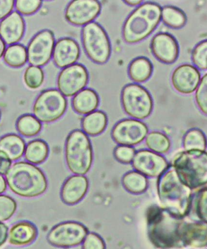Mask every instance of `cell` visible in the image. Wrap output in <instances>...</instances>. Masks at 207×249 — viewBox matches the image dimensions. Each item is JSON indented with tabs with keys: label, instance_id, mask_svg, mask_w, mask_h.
<instances>
[{
	"label": "cell",
	"instance_id": "f35d334b",
	"mask_svg": "<svg viewBox=\"0 0 207 249\" xmlns=\"http://www.w3.org/2000/svg\"><path fill=\"white\" fill-rule=\"evenodd\" d=\"M196 211L199 218L207 223V187L198 193L196 201Z\"/></svg>",
	"mask_w": 207,
	"mask_h": 249
},
{
	"label": "cell",
	"instance_id": "ffe728a7",
	"mask_svg": "<svg viewBox=\"0 0 207 249\" xmlns=\"http://www.w3.org/2000/svg\"><path fill=\"white\" fill-rule=\"evenodd\" d=\"M25 31V23L18 12H12L0 23V37L7 45H15L21 40Z\"/></svg>",
	"mask_w": 207,
	"mask_h": 249
},
{
	"label": "cell",
	"instance_id": "e575fe53",
	"mask_svg": "<svg viewBox=\"0 0 207 249\" xmlns=\"http://www.w3.org/2000/svg\"><path fill=\"white\" fill-rule=\"evenodd\" d=\"M15 200L7 195H0V222L9 220L16 211Z\"/></svg>",
	"mask_w": 207,
	"mask_h": 249
},
{
	"label": "cell",
	"instance_id": "603a6c76",
	"mask_svg": "<svg viewBox=\"0 0 207 249\" xmlns=\"http://www.w3.org/2000/svg\"><path fill=\"white\" fill-rule=\"evenodd\" d=\"M99 98L98 94L94 90L84 89L75 95L72 100L73 108L78 114L81 115L93 113L98 108Z\"/></svg>",
	"mask_w": 207,
	"mask_h": 249
},
{
	"label": "cell",
	"instance_id": "83f0119b",
	"mask_svg": "<svg viewBox=\"0 0 207 249\" xmlns=\"http://www.w3.org/2000/svg\"><path fill=\"white\" fill-rule=\"evenodd\" d=\"M124 189L131 194H143L147 190L148 181L147 177L136 171L126 173L122 179Z\"/></svg>",
	"mask_w": 207,
	"mask_h": 249
},
{
	"label": "cell",
	"instance_id": "d6986e66",
	"mask_svg": "<svg viewBox=\"0 0 207 249\" xmlns=\"http://www.w3.org/2000/svg\"><path fill=\"white\" fill-rule=\"evenodd\" d=\"M80 57V48L74 39L63 38L56 43L53 53L55 64L60 68L75 65Z\"/></svg>",
	"mask_w": 207,
	"mask_h": 249
},
{
	"label": "cell",
	"instance_id": "7dc6e473",
	"mask_svg": "<svg viewBox=\"0 0 207 249\" xmlns=\"http://www.w3.org/2000/svg\"><path fill=\"white\" fill-rule=\"evenodd\" d=\"M5 49H6V45L4 41L2 40V38L0 37V58L2 57V56L4 55L5 53Z\"/></svg>",
	"mask_w": 207,
	"mask_h": 249
},
{
	"label": "cell",
	"instance_id": "277c9868",
	"mask_svg": "<svg viewBox=\"0 0 207 249\" xmlns=\"http://www.w3.org/2000/svg\"><path fill=\"white\" fill-rule=\"evenodd\" d=\"M161 7L157 3L145 2L141 4L124 24V40L129 44L144 40L157 28L161 19Z\"/></svg>",
	"mask_w": 207,
	"mask_h": 249
},
{
	"label": "cell",
	"instance_id": "9c48e42d",
	"mask_svg": "<svg viewBox=\"0 0 207 249\" xmlns=\"http://www.w3.org/2000/svg\"><path fill=\"white\" fill-rule=\"evenodd\" d=\"M67 108V101L59 90H46L36 100L33 114L41 123H51L64 115Z\"/></svg>",
	"mask_w": 207,
	"mask_h": 249
},
{
	"label": "cell",
	"instance_id": "d6a6232c",
	"mask_svg": "<svg viewBox=\"0 0 207 249\" xmlns=\"http://www.w3.org/2000/svg\"><path fill=\"white\" fill-rule=\"evenodd\" d=\"M184 145L187 151H204L207 146L205 134L200 129H191L184 137Z\"/></svg>",
	"mask_w": 207,
	"mask_h": 249
},
{
	"label": "cell",
	"instance_id": "4316f807",
	"mask_svg": "<svg viewBox=\"0 0 207 249\" xmlns=\"http://www.w3.org/2000/svg\"><path fill=\"white\" fill-rule=\"evenodd\" d=\"M49 148L48 143L40 139H35L26 146L24 157L32 164L38 165L47 160Z\"/></svg>",
	"mask_w": 207,
	"mask_h": 249
},
{
	"label": "cell",
	"instance_id": "bcb514c9",
	"mask_svg": "<svg viewBox=\"0 0 207 249\" xmlns=\"http://www.w3.org/2000/svg\"><path fill=\"white\" fill-rule=\"evenodd\" d=\"M127 4L130 6H140L143 3V1L141 0H135V1H124Z\"/></svg>",
	"mask_w": 207,
	"mask_h": 249
},
{
	"label": "cell",
	"instance_id": "8992f818",
	"mask_svg": "<svg viewBox=\"0 0 207 249\" xmlns=\"http://www.w3.org/2000/svg\"><path fill=\"white\" fill-rule=\"evenodd\" d=\"M65 157L68 168L75 175H84L91 170L93 148L84 131L76 129L69 134L65 142Z\"/></svg>",
	"mask_w": 207,
	"mask_h": 249
},
{
	"label": "cell",
	"instance_id": "ba28073f",
	"mask_svg": "<svg viewBox=\"0 0 207 249\" xmlns=\"http://www.w3.org/2000/svg\"><path fill=\"white\" fill-rule=\"evenodd\" d=\"M124 110L136 120H143L152 114L153 101L147 89L138 84H129L122 91Z\"/></svg>",
	"mask_w": 207,
	"mask_h": 249
},
{
	"label": "cell",
	"instance_id": "30bf717a",
	"mask_svg": "<svg viewBox=\"0 0 207 249\" xmlns=\"http://www.w3.org/2000/svg\"><path fill=\"white\" fill-rule=\"evenodd\" d=\"M89 233L88 229L81 223L67 221L57 224L48 235V242L55 247L70 248L81 245Z\"/></svg>",
	"mask_w": 207,
	"mask_h": 249
},
{
	"label": "cell",
	"instance_id": "1f68e13d",
	"mask_svg": "<svg viewBox=\"0 0 207 249\" xmlns=\"http://www.w3.org/2000/svg\"><path fill=\"white\" fill-rule=\"evenodd\" d=\"M145 142L150 151L158 154L167 153L170 147V142L168 137L158 131H152L148 134Z\"/></svg>",
	"mask_w": 207,
	"mask_h": 249
},
{
	"label": "cell",
	"instance_id": "b9f144b4",
	"mask_svg": "<svg viewBox=\"0 0 207 249\" xmlns=\"http://www.w3.org/2000/svg\"><path fill=\"white\" fill-rule=\"evenodd\" d=\"M16 4L13 0L0 1V19H4L11 14Z\"/></svg>",
	"mask_w": 207,
	"mask_h": 249
},
{
	"label": "cell",
	"instance_id": "3957f363",
	"mask_svg": "<svg viewBox=\"0 0 207 249\" xmlns=\"http://www.w3.org/2000/svg\"><path fill=\"white\" fill-rule=\"evenodd\" d=\"M6 180L11 191L24 197L41 196L48 186L47 178L43 171L24 161L12 165L6 174Z\"/></svg>",
	"mask_w": 207,
	"mask_h": 249
},
{
	"label": "cell",
	"instance_id": "44dd1931",
	"mask_svg": "<svg viewBox=\"0 0 207 249\" xmlns=\"http://www.w3.org/2000/svg\"><path fill=\"white\" fill-rule=\"evenodd\" d=\"M184 248L203 249L207 247V225L203 223L184 224L182 230Z\"/></svg>",
	"mask_w": 207,
	"mask_h": 249
},
{
	"label": "cell",
	"instance_id": "2e32d148",
	"mask_svg": "<svg viewBox=\"0 0 207 249\" xmlns=\"http://www.w3.org/2000/svg\"><path fill=\"white\" fill-rule=\"evenodd\" d=\"M200 72L193 65L184 64L174 70L172 75L173 87L181 94H189L195 91L201 81Z\"/></svg>",
	"mask_w": 207,
	"mask_h": 249
},
{
	"label": "cell",
	"instance_id": "8fae6325",
	"mask_svg": "<svg viewBox=\"0 0 207 249\" xmlns=\"http://www.w3.org/2000/svg\"><path fill=\"white\" fill-rule=\"evenodd\" d=\"M89 75L86 68L75 64L64 68L58 75V89L64 97L75 96L88 84Z\"/></svg>",
	"mask_w": 207,
	"mask_h": 249
},
{
	"label": "cell",
	"instance_id": "7a4b0ae2",
	"mask_svg": "<svg viewBox=\"0 0 207 249\" xmlns=\"http://www.w3.org/2000/svg\"><path fill=\"white\" fill-rule=\"evenodd\" d=\"M158 194L164 208L180 218L189 211L191 190L181 181L174 168H168L158 180Z\"/></svg>",
	"mask_w": 207,
	"mask_h": 249
},
{
	"label": "cell",
	"instance_id": "836d02e7",
	"mask_svg": "<svg viewBox=\"0 0 207 249\" xmlns=\"http://www.w3.org/2000/svg\"><path fill=\"white\" fill-rule=\"evenodd\" d=\"M24 82L31 89H37L43 85L45 74L40 67L31 66L27 68L24 73Z\"/></svg>",
	"mask_w": 207,
	"mask_h": 249
},
{
	"label": "cell",
	"instance_id": "f546056e",
	"mask_svg": "<svg viewBox=\"0 0 207 249\" xmlns=\"http://www.w3.org/2000/svg\"><path fill=\"white\" fill-rule=\"evenodd\" d=\"M4 60L10 67H22L28 60V53L26 48L19 44L9 46L5 51Z\"/></svg>",
	"mask_w": 207,
	"mask_h": 249
},
{
	"label": "cell",
	"instance_id": "60d3db41",
	"mask_svg": "<svg viewBox=\"0 0 207 249\" xmlns=\"http://www.w3.org/2000/svg\"><path fill=\"white\" fill-rule=\"evenodd\" d=\"M82 249H106V243L103 238L96 233L87 234L82 243Z\"/></svg>",
	"mask_w": 207,
	"mask_h": 249
},
{
	"label": "cell",
	"instance_id": "9a60e30c",
	"mask_svg": "<svg viewBox=\"0 0 207 249\" xmlns=\"http://www.w3.org/2000/svg\"><path fill=\"white\" fill-rule=\"evenodd\" d=\"M132 166L136 172L146 177H159L169 168L167 160L159 154L148 150L136 153Z\"/></svg>",
	"mask_w": 207,
	"mask_h": 249
},
{
	"label": "cell",
	"instance_id": "e0dca14e",
	"mask_svg": "<svg viewBox=\"0 0 207 249\" xmlns=\"http://www.w3.org/2000/svg\"><path fill=\"white\" fill-rule=\"evenodd\" d=\"M151 48L155 57L166 64L174 63L179 57L178 43L170 34H157L152 39Z\"/></svg>",
	"mask_w": 207,
	"mask_h": 249
},
{
	"label": "cell",
	"instance_id": "d590c367",
	"mask_svg": "<svg viewBox=\"0 0 207 249\" xmlns=\"http://www.w3.org/2000/svg\"><path fill=\"white\" fill-rule=\"evenodd\" d=\"M192 62L199 69L207 70V40L199 43L193 49Z\"/></svg>",
	"mask_w": 207,
	"mask_h": 249
},
{
	"label": "cell",
	"instance_id": "4fadbf2b",
	"mask_svg": "<svg viewBox=\"0 0 207 249\" xmlns=\"http://www.w3.org/2000/svg\"><path fill=\"white\" fill-rule=\"evenodd\" d=\"M55 36L52 31L44 30L34 36L28 46V60L34 67H43L49 62L55 47Z\"/></svg>",
	"mask_w": 207,
	"mask_h": 249
},
{
	"label": "cell",
	"instance_id": "ee69618b",
	"mask_svg": "<svg viewBox=\"0 0 207 249\" xmlns=\"http://www.w3.org/2000/svg\"><path fill=\"white\" fill-rule=\"evenodd\" d=\"M8 238V228L6 224L0 222V248L6 242Z\"/></svg>",
	"mask_w": 207,
	"mask_h": 249
},
{
	"label": "cell",
	"instance_id": "c3c4849f",
	"mask_svg": "<svg viewBox=\"0 0 207 249\" xmlns=\"http://www.w3.org/2000/svg\"><path fill=\"white\" fill-rule=\"evenodd\" d=\"M1 111H0V119H1Z\"/></svg>",
	"mask_w": 207,
	"mask_h": 249
},
{
	"label": "cell",
	"instance_id": "ac0fdd59",
	"mask_svg": "<svg viewBox=\"0 0 207 249\" xmlns=\"http://www.w3.org/2000/svg\"><path fill=\"white\" fill-rule=\"evenodd\" d=\"M89 180L84 175H75L67 178L61 190V197L69 206L79 203L89 190Z\"/></svg>",
	"mask_w": 207,
	"mask_h": 249
},
{
	"label": "cell",
	"instance_id": "cb8c5ba5",
	"mask_svg": "<svg viewBox=\"0 0 207 249\" xmlns=\"http://www.w3.org/2000/svg\"><path fill=\"white\" fill-rule=\"evenodd\" d=\"M25 150V142L16 134H7L0 139V151L6 154L11 161L19 160Z\"/></svg>",
	"mask_w": 207,
	"mask_h": 249
},
{
	"label": "cell",
	"instance_id": "f6af8a7d",
	"mask_svg": "<svg viewBox=\"0 0 207 249\" xmlns=\"http://www.w3.org/2000/svg\"><path fill=\"white\" fill-rule=\"evenodd\" d=\"M7 184L6 180L1 175H0V195L6 192Z\"/></svg>",
	"mask_w": 207,
	"mask_h": 249
},
{
	"label": "cell",
	"instance_id": "5b68a950",
	"mask_svg": "<svg viewBox=\"0 0 207 249\" xmlns=\"http://www.w3.org/2000/svg\"><path fill=\"white\" fill-rule=\"evenodd\" d=\"M174 168L181 181L191 189L207 183V153L204 151H186L174 160Z\"/></svg>",
	"mask_w": 207,
	"mask_h": 249
},
{
	"label": "cell",
	"instance_id": "5bb4252c",
	"mask_svg": "<svg viewBox=\"0 0 207 249\" xmlns=\"http://www.w3.org/2000/svg\"><path fill=\"white\" fill-rule=\"evenodd\" d=\"M101 5L94 0H77L70 2L65 9V17L75 26H86L100 14Z\"/></svg>",
	"mask_w": 207,
	"mask_h": 249
},
{
	"label": "cell",
	"instance_id": "4dcf8cb0",
	"mask_svg": "<svg viewBox=\"0 0 207 249\" xmlns=\"http://www.w3.org/2000/svg\"><path fill=\"white\" fill-rule=\"evenodd\" d=\"M16 128L21 135L30 138L40 133L42 124L35 116L26 114L18 119L16 123Z\"/></svg>",
	"mask_w": 207,
	"mask_h": 249
},
{
	"label": "cell",
	"instance_id": "f1b7e54d",
	"mask_svg": "<svg viewBox=\"0 0 207 249\" xmlns=\"http://www.w3.org/2000/svg\"><path fill=\"white\" fill-rule=\"evenodd\" d=\"M161 19L167 26L174 29H181L186 25L187 18L181 9L172 6L162 9Z\"/></svg>",
	"mask_w": 207,
	"mask_h": 249
},
{
	"label": "cell",
	"instance_id": "484cf974",
	"mask_svg": "<svg viewBox=\"0 0 207 249\" xmlns=\"http://www.w3.org/2000/svg\"><path fill=\"white\" fill-rule=\"evenodd\" d=\"M153 70V65L149 59L146 57H138L129 65L128 75L133 81L143 83L150 79Z\"/></svg>",
	"mask_w": 207,
	"mask_h": 249
},
{
	"label": "cell",
	"instance_id": "7bdbcfd3",
	"mask_svg": "<svg viewBox=\"0 0 207 249\" xmlns=\"http://www.w3.org/2000/svg\"><path fill=\"white\" fill-rule=\"evenodd\" d=\"M11 166V160L6 154L0 151V175H6Z\"/></svg>",
	"mask_w": 207,
	"mask_h": 249
},
{
	"label": "cell",
	"instance_id": "6da1fadb",
	"mask_svg": "<svg viewBox=\"0 0 207 249\" xmlns=\"http://www.w3.org/2000/svg\"><path fill=\"white\" fill-rule=\"evenodd\" d=\"M147 234L151 243L160 249L182 248V218L169 210L157 206L148 209Z\"/></svg>",
	"mask_w": 207,
	"mask_h": 249
},
{
	"label": "cell",
	"instance_id": "7c38bea8",
	"mask_svg": "<svg viewBox=\"0 0 207 249\" xmlns=\"http://www.w3.org/2000/svg\"><path fill=\"white\" fill-rule=\"evenodd\" d=\"M148 133L145 123L133 119L119 122L112 129L111 136L119 145L133 146L144 141Z\"/></svg>",
	"mask_w": 207,
	"mask_h": 249
},
{
	"label": "cell",
	"instance_id": "7402d4cb",
	"mask_svg": "<svg viewBox=\"0 0 207 249\" xmlns=\"http://www.w3.org/2000/svg\"><path fill=\"white\" fill-rule=\"evenodd\" d=\"M37 236L38 229L33 224L29 221H20L10 229L9 242L14 246H27L32 243Z\"/></svg>",
	"mask_w": 207,
	"mask_h": 249
},
{
	"label": "cell",
	"instance_id": "52a82bcc",
	"mask_svg": "<svg viewBox=\"0 0 207 249\" xmlns=\"http://www.w3.org/2000/svg\"><path fill=\"white\" fill-rule=\"evenodd\" d=\"M82 38L84 50L91 60L100 65L107 62L111 48L103 27L96 22L87 24L82 29Z\"/></svg>",
	"mask_w": 207,
	"mask_h": 249
},
{
	"label": "cell",
	"instance_id": "8d00e7d4",
	"mask_svg": "<svg viewBox=\"0 0 207 249\" xmlns=\"http://www.w3.org/2000/svg\"><path fill=\"white\" fill-rule=\"evenodd\" d=\"M195 100L199 109L207 115V73L201 79L196 89Z\"/></svg>",
	"mask_w": 207,
	"mask_h": 249
},
{
	"label": "cell",
	"instance_id": "ab89813d",
	"mask_svg": "<svg viewBox=\"0 0 207 249\" xmlns=\"http://www.w3.org/2000/svg\"><path fill=\"white\" fill-rule=\"evenodd\" d=\"M42 1H25V0H18L16 2V7L19 13L23 15L33 14L35 13L40 8Z\"/></svg>",
	"mask_w": 207,
	"mask_h": 249
},
{
	"label": "cell",
	"instance_id": "74e56055",
	"mask_svg": "<svg viewBox=\"0 0 207 249\" xmlns=\"http://www.w3.org/2000/svg\"><path fill=\"white\" fill-rule=\"evenodd\" d=\"M135 154V149L128 146L119 145L114 150V156L116 160L125 164L132 162Z\"/></svg>",
	"mask_w": 207,
	"mask_h": 249
},
{
	"label": "cell",
	"instance_id": "d4e9b609",
	"mask_svg": "<svg viewBox=\"0 0 207 249\" xmlns=\"http://www.w3.org/2000/svg\"><path fill=\"white\" fill-rule=\"evenodd\" d=\"M107 124L108 118L106 114L96 111L84 117L82 121V128L87 135L96 136L103 133Z\"/></svg>",
	"mask_w": 207,
	"mask_h": 249
}]
</instances>
